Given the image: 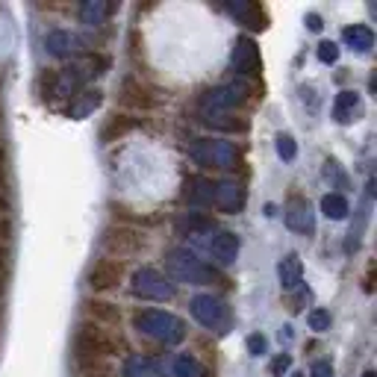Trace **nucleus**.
Instances as JSON below:
<instances>
[{"mask_svg":"<svg viewBox=\"0 0 377 377\" xmlns=\"http://www.w3.org/2000/svg\"><path fill=\"white\" fill-rule=\"evenodd\" d=\"M97 104H101V92H89V94L83 97V101H80V104H74L68 112H71V118H86Z\"/></svg>","mask_w":377,"mask_h":377,"instance_id":"nucleus-24","label":"nucleus"},{"mask_svg":"<svg viewBox=\"0 0 377 377\" xmlns=\"http://www.w3.org/2000/svg\"><path fill=\"white\" fill-rule=\"evenodd\" d=\"M121 274H124V266L118 263V260H97V263L89 268L86 283H89V289H94V292H104V289H112L118 280H121Z\"/></svg>","mask_w":377,"mask_h":377,"instance_id":"nucleus-9","label":"nucleus"},{"mask_svg":"<svg viewBox=\"0 0 377 377\" xmlns=\"http://www.w3.org/2000/svg\"><path fill=\"white\" fill-rule=\"evenodd\" d=\"M74 351H77V360L80 363H94V360H104V356L118 351V339L109 330H101L94 324H83L74 336Z\"/></svg>","mask_w":377,"mask_h":377,"instance_id":"nucleus-3","label":"nucleus"},{"mask_svg":"<svg viewBox=\"0 0 377 377\" xmlns=\"http://www.w3.org/2000/svg\"><path fill=\"white\" fill-rule=\"evenodd\" d=\"M6 256H9V253H6V251H0V263H4V260H6Z\"/></svg>","mask_w":377,"mask_h":377,"instance_id":"nucleus-32","label":"nucleus"},{"mask_svg":"<svg viewBox=\"0 0 377 377\" xmlns=\"http://www.w3.org/2000/svg\"><path fill=\"white\" fill-rule=\"evenodd\" d=\"M209 253H212V260H218L222 266H233L236 256H239V236L230 230H218L209 239Z\"/></svg>","mask_w":377,"mask_h":377,"instance_id":"nucleus-10","label":"nucleus"},{"mask_svg":"<svg viewBox=\"0 0 377 377\" xmlns=\"http://www.w3.org/2000/svg\"><path fill=\"white\" fill-rule=\"evenodd\" d=\"M212 204L222 209V212H239L242 204H245V189L233 180H222L215 183V192H212Z\"/></svg>","mask_w":377,"mask_h":377,"instance_id":"nucleus-11","label":"nucleus"},{"mask_svg":"<svg viewBox=\"0 0 377 377\" xmlns=\"http://www.w3.org/2000/svg\"><path fill=\"white\" fill-rule=\"evenodd\" d=\"M322 212L327 218H333V222H342V218L348 215V201L342 195H324L322 197Z\"/></svg>","mask_w":377,"mask_h":377,"instance_id":"nucleus-22","label":"nucleus"},{"mask_svg":"<svg viewBox=\"0 0 377 377\" xmlns=\"http://www.w3.org/2000/svg\"><path fill=\"white\" fill-rule=\"evenodd\" d=\"M192 315H195V319L201 322L204 327H218V324H224L227 310H224V304L218 301V297H212V295H195V297H192Z\"/></svg>","mask_w":377,"mask_h":377,"instance_id":"nucleus-8","label":"nucleus"},{"mask_svg":"<svg viewBox=\"0 0 377 377\" xmlns=\"http://www.w3.org/2000/svg\"><path fill=\"white\" fill-rule=\"evenodd\" d=\"M251 92H253V89H251V83H245V80L218 86V89H212V92H207V94L201 97V112H204V115H224L227 109L245 104L248 97H251Z\"/></svg>","mask_w":377,"mask_h":377,"instance_id":"nucleus-4","label":"nucleus"},{"mask_svg":"<svg viewBox=\"0 0 377 377\" xmlns=\"http://www.w3.org/2000/svg\"><path fill=\"white\" fill-rule=\"evenodd\" d=\"M307 24H310V30L319 33V30H322V18H319V15H307Z\"/></svg>","mask_w":377,"mask_h":377,"instance_id":"nucleus-31","label":"nucleus"},{"mask_svg":"<svg viewBox=\"0 0 377 377\" xmlns=\"http://www.w3.org/2000/svg\"><path fill=\"white\" fill-rule=\"evenodd\" d=\"M230 12H233L236 18H242V21H245L248 27H253V30L266 27V24H263V9L256 6V4H233Z\"/></svg>","mask_w":377,"mask_h":377,"instance_id":"nucleus-20","label":"nucleus"},{"mask_svg":"<svg viewBox=\"0 0 377 377\" xmlns=\"http://www.w3.org/2000/svg\"><path fill=\"white\" fill-rule=\"evenodd\" d=\"M180 230L189 233V236H201V233H212V218L201 215V212H189L183 222H180Z\"/></svg>","mask_w":377,"mask_h":377,"instance_id":"nucleus-21","label":"nucleus"},{"mask_svg":"<svg viewBox=\"0 0 377 377\" xmlns=\"http://www.w3.org/2000/svg\"><path fill=\"white\" fill-rule=\"evenodd\" d=\"M133 295L145 297V301H171L174 283H168L156 268H138L133 274Z\"/></svg>","mask_w":377,"mask_h":377,"instance_id":"nucleus-6","label":"nucleus"},{"mask_svg":"<svg viewBox=\"0 0 377 377\" xmlns=\"http://www.w3.org/2000/svg\"><path fill=\"white\" fill-rule=\"evenodd\" d=\"M310 327L319 330V333H324V330L330 327V312H327V310H312V312H310Z\"/></svg>","mask_w":377,"mask_h":377,"instance_id":"nucleus-26","label":"nucleus"},{"mask_svg":"<svg viewBox=\"0 0 377 377\" xmlns=\"http://www.w3.org/2000/svg\"><path fill=\"white\" fill-rule=\"evenodd\" d=\"M266 336H260V333H253V336H248V351L251 354H256V356H260V354H266Z\"/></svg>","mask_w":377,"mask_h":377,"instance_id":"nucleus-28","label":"nucleus"},{"mask_svg":"<svg viewBox=\"0 0 377 377\" xmlns=\"http://www.w3.org/2000/svg\"><path fill=\"white\" fill-rule=\"evenodd\" d=\"M192 156L209 168H233L239 160V151L230 142H222V138H201V142L192 145Z\"/></svg>","mask_w":377,"mask_h":377,"instance_id":"nucleus-5","label":"nucleus"},{"mask_svg":"<svg viewBox=\"0 0 377 377\" xmlns=\"http://www.w3.org/2000/svg\"><path fill=\"white\" fill-rule=\"evenodd\" d=\"M165 271L174 277L177 283H189V286L212 283V271L197 260L189 248H171L165 253Z\"/></svg>","mask_w":377,"mask_h":377,"instance_id":"nucleus-2","label":"nucleus"},{"mask_svg":"<svg viewBox=\"0 0 377 377\" xmlns=\"http://www.w3.org/2000/svg\"><path fill=\"white\" fill-rule=\"evenodd\" d=\"M363 112V104H360V94L356 92H339L336 94V104H333V118L339 124H351L356 121V115Z\"/></svg>","mask_w":377,"mask_h":377,"instance_id":"nucleus-13","label":"nucleus"},{"mask_svg":"<svg viewBox=\"0 0 377 377\" xmlns=\"http://www.w3.org/2000/svg\"><path fill=\"white\" fill-rule=\"evenodd\" d=\"M319 59H322L324 65H333L336 59H339V48H336L333 42H322L319 45Z\"/></svg>","mask_w":377,"mask_h":377,"instance_id":"nucleus-27","label":"nucleus"},{"mask_svg":"<svg viewBox=\"0 0 377 377\" xmlns=\"http://www.w3.org/2000/svg\"><path fill=\"white\" fill-rule=\"evenodd\" d=\"M212 192H215V183L207 180V177H189L186 180V201L195 207L212 204Z\"/></svg>","mask_w":377,"mask_h":377,"instance_id":"nucleus-16","label":"nucleus"},{"mask_svg":"<svg viewBox=\"0 0 377 377\" xmlns=\"http://www.w3.org/2000/svg\"><path fill=\"white\" fill-rule=\"evenodd\" d=\"M230 62H233V71L242 74V77H251V74H260L263 68V59H260V48L253 45V38H236L233 45V53H230Z\"/></svg>","mask_w":377,"mask_h":377,"instance_id":"nucleus-7","label":"nucleus"},{"mask_svg":"<svg viewBox=\"0 0 377 377\" xmlns=\"http://www.w3.org/2000/svg\"><path fill=\"white\" fill-rule=\"evenodd\" d=\"M277 153H280V160L292 163V160H295V153H297L295 138H292V136H277Z\"/></svg>","mask_w":377,"mask_h":377,"instance_id":"nucleus-25","label":"nucleus"},{"mask_svg":"<svg viewBox=\"0 0 377 377\" xmlns=\"http://www.w3.org/2000/svg\"><path fill=\"white\" fill-rule=\"evenodd\" d=\"M174 377H201V366H197V360L192 354H180L174 360V368H171Z\"/></svg>","mask_w":377,"mask_h":377,"instance_id":"nucleus-23","label":"nucleus"},{"mask_svg":"<svg viewBox=\"0 0 377 377\" xmlns=\"http://www.w3.org/2000/svg\"><path fill=\"white\" fill-rule=\"evenodd\" d=\"M310 377H333L330 363H315V366H312V371H310Z\"/></svg>","mask_w":377,"mask_h":377,"instance_id":"nucleus-30","label":"nucleus"},{"mask_svg":"<svg viewBox=\"0 0 377 377\" xmlns=\"http://www.w3.org/2000/svg\"><path fill=\"white\" fill-rule=\"evenodd\" d=\"M124 377H165L163 366L145 354H133L124 363Z\"/></svg>","mask_w":377,"mask_h":377,"instance_id":"nucleus-15","label":"nucleus"},{"mask_svg":"<svg viewBox=\"0 0 377 377\" xmlns=\"http://www.w3.org/2000/svg\"><path fill=\"white\" fill-rule=\"evenodd\" d=\"M363 377H377V374H374V371H366V374H363Z\"/></svg>","mask_w":377,"mask_h":377,"instance_id":"nucleus-33","label":"nucleus"},{"mask_svg":"<svg viewBox=\"0 0 377 377\" xmlns=\"http://www.w3.org/2000/svg\"><path fill=\"white\" fill-rule=\"evenodd\" d=\"M277 277H280V286L289 292V289H297L301 286V277H304V266L297 260V253H286L280 263H277Z\"/></svg>","mask_w":377,"mask_h":377,"instance_id":"nucleus-14","label":"nucleus"},{"mask_svg":"<svg viewBox=\"0 0 377 377\" xmlns=\"http://www.w3.org/2000/svg\"><path fill=\"white\" fill-rule=\"evenodd\" d=\"M286 224H289V230H295V233L310 236V233L315 230L312 207H310L307 201H301V197H295V201H289V207H286Z\"/></svg>","mask_w":377,"mask_h":377,"instance_id":"nucleus-12","label":"nucleus"},{"mask_svg":"<svg viewBox=\"0 0 377 377\" xmlns=\"http://www.w3.org/2000/svg\"><path fill=\"white\" fill-rule=\"evenodd\" d=\"M289 366H292V356H289V354H283V356H277V360L271 363V374H274V377H283V371H286Z\"/></svg>","mask_w":377,"mask_h":377,"instance_id":"nucleus-29","label":"nucleus"},{"mask_svg":"<svg viewBox=\"0 0 377 377\" xmlns=\"http://www.w3.org/2000/svg\"><path fill=\"white\" fill-rule=\"evenodd\" d=\"M77 35H71V33H65V30H53V33H48V38H45V48H48V53H53V56H71L74 50H77Z\"/></svg>","mask_w":377,"mask_h":377,"instance_id":"nucleus-17","label":"nucleus"},{"mask_svg":"<svg viewBox=\"0 0 377 377\" xmlns=\"http://www.w3.org/2000/svg\"><path fill=\"white\" fill-rule=\"evenodd\" d=\"M109 15V4L106 0H86L83 9H80V18L86 27H101Z\"/></svg>","mask_w":377,"mask_h":377,"instance_id":"nucleus-19","label":"nucleus"},{"mask_svg":"<svg viewBox=\"0 0 377 377\" xmlns=\"http://www.w3.org/2000/svg\"><path fill=\"white\" fill-rule=\"evenodd\" d=\"M133 324H136L138 333H145V336H151V339L163 342V345H177V342L186 339V324L177 319V315L163 312V310L138 312L136 319H133Z\"/></svg>","mask_w":377,"mask_h":377,"instance_id":"nucleus-1","label":"nucleus"},{"mask_svg":"<svg viewBox=\"0 0 377 377\" xmlns=\"http://www.w3.org/2000/svg\"><path fill=\"white\" fill-rule=\"evenodd\" d=\"M342 38H345V45H348L351 50H356V53H368V50L374 48V33H371L368 27H360V24L348 27V30L342 33Z\"/></svg>","mask_w":377,"mask_h":377,"instance_id":"nucleus-18","label":"nucleus"}]
</instances>
